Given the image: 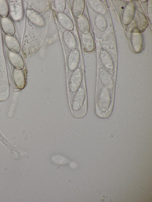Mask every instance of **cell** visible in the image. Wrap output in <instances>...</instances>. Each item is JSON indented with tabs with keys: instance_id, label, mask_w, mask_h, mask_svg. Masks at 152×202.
Wrapping results in <instances>:
<instances>
[{
	"instance_id": "7a4b0ae2",
	"label": "cell",
	"mask_w": 152,
	"mask_h": 202,
	"mask_svg": "<svg viewBox=\"0 0 152 202\" xmlns=\"http://www.w3.org/2000/svg\"><path fill=\"white\" fill-rule=\"evenodd\" d=\"M96 93V105L102 113L103 118L107 117L106 113L109 111L112 102L113 92L104 86L98 80Z\"/></svg>"
},
{
	"instance_id": "ba28073f",
	"label": "cell",
	"mask_w": 152,
	"mask_h": 202,
	"mask_svg": "<svg viewBox=\"0 0 152 202\" xmlns=\"http://www.w3.org/2000/svg\"><path fill=\"white\" fill-rule=\"evenodd\" d=\"M10 62L14 67L18 70H22L24 66L23 60L18 53H15L10 51L8 52Z\"/></svg>"
},
{
	"instance_id": "52a82bcc",
	"label": "cell",
	"mask_w": 152,
	"mask_h": 202,
	"mask_svg": "<svg viewBox=\"0 0 152 202\" xmlns=\"http://www.w3.org/2000/svg\"><path fill=\"white\" fill-rule=\"evenodd\" d=\"M13 76L16 87L20 89H23L26 84V77L23 71L22 70L15 68L13 71Z\"/></svg>"
},
{
	"instance_id": "8992f818",
	"label": "cell",
	"mask_w": 152,
	"mask_h": 202,
	"mask_svg": "<svg viewBox=\"0 0 152 202\" xmlns=\"http://www.w3.org/2000/svg\"><path fill=\"white\" fill-rule=\"evenodd\" d=\"M27 16L31 22L34 25L40 27L44 25L45 20L38 12L34 10H28L27 12Z\"/></svg>"
},
{
	"instance_id": "9c48e42d",
	"label": "cell",
	"mask_w": 152,
	"mask_h": 202,
	"mask_svg": "<svg viewBox=\"0 0 152 202\" xmlns=\"http://www.w3.org/2000/svg\"><path fill=\"white\" fill-rule=\"evenodd\" d=\"M1 24L2 28L7 35L13 36L15 32L14 24L11 20L9 17H1Z\"/></svg>"
},
{
	"instance_id": "5b68a950",
	"label": "cell",
	"mask_w": 152,
	"mask_h": 202,
	"mask_svg": "<svg viewBox=\"0 0 152 202\" xmlns=\"http://www.w3.org/2000/svg\"><path fill=\"white\" fill-rule=\"evenodd\" d=\"M80 60V54L78 50L75 48L71 50L67 60L68 70L73 72L77 68Z\"/></svg>"
},
{
	"instance_id": "7c38bea8",
	"label": "cell",
	"mask_w": 152,
	"mask_h": 202,
	"mask_svg": "<svg viewBox=\"0 0 152 202\" xmlns=\"http://www.w3.org/2000/svg\"><path fill=\"white\" fill-rule=\"evenodd\" d=\"M31 5L34 10L37 12H43L48 9L50 6L49 0H32Z\"/></svg>"
},
{
	"instance_id": "5bb4252c",
	"label": "cell",
	"mask_w": 152,
	"mask_h": 202,
	"mask_svg": "<svg viewBox=\"0 0 152 202\" xmlns=\"http://www.w3.org/2000/svg\"><path fill=\"white\" fill-rule=\"evenodd\" d=\"M84 8V1L83 0H75L73 2L72 12L74 16L78 19L82 15Z\"/></svg>"
},
{
	"instance_id": "2e32d148",
	"label": "cell",
	"mask_w": 152,
	"mask_h": 202,
	"mask_svg": "<svg viewBox=\"0 0 152 202\" xmlns=\"http://www.w3.org/2000/svg\"><path fill=\"white\" fill-rule=\"evenodd\" d=\"M82 41L85 50L87 52L93 51L94 49V45L92 37L88 33L83 34Z\"/></svg>"
},
{
	"instance_id": "e0dca14e",
	"label": "cell",
	"mask_w": 152,
	"mask_h": 202,
	"mask_svg": "<svg viewBox=\"0 0 152 202\" xmlns=\"http://www.w3.org/2000/svg\"><path fill=\"white\" fill-rule=\"evenodd\" d=\"M77 23L79 30L83 34L88 33L89 25L88 19L85 15H83L77 19Z\"/></svg>"
},
{
	"instance_id": "6da1fadb",
	"label": "cell",
	"mask_w": 152,
	"mask_h": 202,
	"mask_svg": "<svg viewBox=\"0 0 152 202\" xmlns=\"http://www.w3.org/2000/svg\"><path fill=\"white\" fill-rule=\"evenodd\" d=\"M72 114L76 118H81L86 112V95L84 85L82 84L74 93L69 95Z\"/></svg>"
},
{
	"instance_id": "3957f363",
	"label": "cell",
	"mask_w": 152,
	"mask_h": 202,
	"mask_svg": "<svg viewBox=\"0 0 152 202\" xmlns=\"http://www.w3.org/2000/svg\"><path fill=\"white\" fill-rule=\"evenodd\" d=\"M83 74L82 70L77 68L71 74L69 84V95L76 92L82 84Z\"/></svg>"
},
{
	"instance_id": "9a60e30c",
	"label": "cell",
	"mask_w": 152,
	"mask_h": 202,
	"mask_svg": "<svg viewBox=\"0 0 152 202\" xmlns=\"http://www.w3.org/2000/svg\"><path fill=\"white\" fill-rule=\"evenodd\" d=\"M63 38L66 45L69 49L76 48L77 42L73 34L70 31H66L63 34Z\"/></svg>"
},
{
	"instance_id": "4fadbf2b",
	"label": "cell",
	"mask_w": 152,
	"mask_h": 202,
	"mask_svg": "<svg viewBox=\"0 0 152 202\" xmlns=\"http://www.w3.org/2000/svg\"><path fill=\"white\" fill-rule=\"evenodd\" d=\"M57 17L59 22L63 28L69 31L73 30V22L63 12L58 13Z\"/></svg>"
},
{
	"instance_id": "277c9868",
	"label": "cell",
	"mask_w": 152,
	"mask_h": 202,
	"mask_svg": "<svg viewBox=\"0 0 152 202\" xmlns=\"http://www.w3.org/2000/svg\"><path fill=\"white\" fill-rule=\"evenodd\" d=\"M98 75V80L107 89L112 91L114 87V83L109 73L103 68H101L99 70Z\"/></svg>"
},
{
	"instance_id": "8fae6325",
	"label": "cell",
	"mask_w": 152,
	"mask_h": 202,
	"mask_svg": "<svg viewBox=\"0 0 152 202\" xmlns=\"http://www.w3.org/2000/svg\"><path fill=\"white\" fill-rule=\"evenodd\" d=\"M100 55L101 60L105 69L110 72H113L114 64L109 54L106 51H103L100 52Z\"/></svg>"
},
{
	"instance_id": "30bf717a",
	"label": "cell",
	"mask_w": 152,
	"mask_h": 202,
	"mask_svg": "<svg viewBox=\"0 0 152 202\" xmlns=\"http://www.w3.org/2000/svg\"><path fill=\"white\" fill-rule=\"evenodd\" d=\"M4 39L5 44L10 51L15 53H18L20 52V45L15 37L6 35Z\"/></svg>"
},
{
	"instance_id": "d6986e66",
	"label": "cell",
	"mask_w": 152,
	"mask_h": 202,
	"mask_svg": "<svg viewBox=\"0 0 152 202\" xmlns=\"http://www.w3.org/2000/svg\"><path fill=\"white\" fill-rule=\"evenodd\" d=\"M55 8L59 13H62L66 7V1L64 0H56L55 1Z\"/></svg>"
},
{
	"instance_id": "ac0fdd59",
	"label": "cell",
	"mask_w": 152,
	"mask_h": 202,
	"mask_svg": "<svg viewBox=\"0 0 152 202\" xmlns=\"http://www.w3.org/2000/svg\"><path fill=\"white\" fill-rule=\"evenodd\" d=\"M9 11V7L7 1L0 0V15L2 17H7Z\"/></svg>"
}]
</instances>
